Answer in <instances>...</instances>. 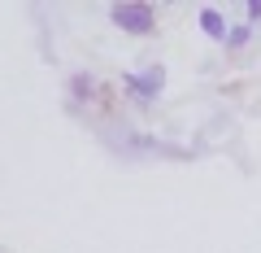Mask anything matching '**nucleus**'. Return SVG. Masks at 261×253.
Here are the masks:
<instances>
[{"instance_id":"2","label":"nucleus","mask_w":261,"mask_h":253,"mask_svg":"<svg viewBox=\"0 0 261 253\" xmlns=\"http://www.w3.org/2000/svg\"><path fill=\"white\" fill-rule=\"evenodd\" d=\"M200 27H205L214 39H226V22H222V13H218V9H200Z\"/></svg>"},{"instance_id":"3","label":"nucleus","mask_w":261,"mask_h":253,"mask_svg":"<svg viewBox=\"0 0 261 253\" xmlns=\"http://www.w3.org/2000/svg\"><path fill=\"white\" fill-rule=\"evenodd\" d=\"M248 35H252V27H235L231 35H226V44H231V48H240V44H248Z\"/></svg>"},{"instance_id":"1","label":"nucleus","mask_w":261,"mask_h":253,"mask_svg":"<svg viewBox=\"0 0 261 253\" xmlns=\"http://www.w3.org/2000/svg\"><path fill=\"white\" fill-rule=\"evenodd\" d=\"M113 22L130 35H148L152 31V5H113Z\"/></svg>"}]
</instances>
